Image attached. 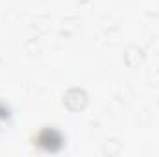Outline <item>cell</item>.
Returning <instances> with one entry per match:
<instances>
[{
	"label": "cell",
	"instance_id": "6da1fadb",
	"mask_svg": "<svg viewBox=\"0 0 159 157\" xmlns=\"http://www.w3.org/2000/svg\"><path fill=\"white\" fill-rule=\"evenodd\" d=\"M65 144H67V139L63 131L54 126L41 128L34 135V146L43 154H59L65 148Z\"/></svg>",
	"mask_w": 159,
	"mask_h": 157
},
{
	"label": "cell",
	"instance_id": "7a4b0ae2",
	"mask_svg": "<svg viewBox=\"0 0 159 157\" xmlns=\"http://www.w3.org/2000/svg\"><path fill=\"white\" fill-rule=\"evenodd\" d=\"M9 118H11V109H9V105L4 104V102H0V122H9Z\"/></svg>",
	"mask_w": 159,
	"mask_h": 157
}]
</instances>
